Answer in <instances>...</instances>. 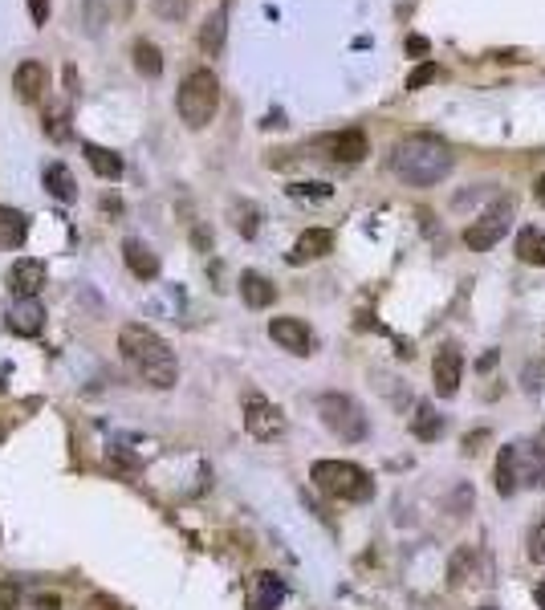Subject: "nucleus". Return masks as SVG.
Masks as SVG:
<instances>
[{
  "instance_id": "a878e982",
  "label": "nucleus",
  "mask_w": 545,
  "mask_h": 610,
  "mask_svg": "<svg viewBox=\"0 0 545 610\" xmlns=\"http://www.w3.org/2000/svg\"><path fill=\"white\" fill-rule=\"evenodd\" d=\"M529 480L545 484V427L529 440Z\"/></svg>"
},
{
  "instance_id": "bb28decb",
  "label": "nucleus",
  "mask_w": 545,
  "mask_h": 610,
  "mask_svg": "<svg viewBox=\"0 0 545 610\" xmlns=\"http://www.w3.org/2000/svg\"><path fill=\"white\" fill-rule=\"evenodd\" d=\"M257 220H261V212H257L253 204H240V208H236V232H240V236H249V240H253L257 228H261Z\"/></svg>"
},
{
  "instance_id": "cd10ccee",
  "label": "nucleus",
  "mask_w": 545,
  "mask_h": 610,
  "mask_svg": "<svg viewBox=\"0 0 545 610\" xmlns=\"http://www.w3.org/2000/svg\"><path fill=\"white\" fill-rule=\"evenodd\" d=\"M293 200H330V183H293Z\"/></svg>"
},
{
  "instance_id": "7c9ffc66",
  "label": "nucleus",
  "mask_w": 545,
  "mask_h": 610,
  "mask_svg": "<svg viewBox=\"0 0 545 610\" xmlns=\"http://www.w3.org/2000/svg\"><path fill=\"white\" fill-rule=\"evenodd\" d=\"M529 558H533V562L545 558V525H537V529L529 533Z\"/></svg>"
},
{
  "instance_id": "6ab92c4d",
  "label": "nucleus",
  "mask_w": 545,
  "mask_h": 610,
  "mask_svg": "<svg viewBox=\"0 0 545 610\" xmlns=\"http://www.w3.org/2000/svg\"><path fill=\"white\" fill-rule=\"evenodd\" d=\"M29 236V220L25 212L9 208V204H0V249H21Z\"/></svg>"
},
{
  "instance_id": "f8f14e48",
  "label": "nucleus",
  "mask_w": 545,
  "mask_h": 610,
  "mask_svg": "<svg viewBox=\"0 0 545 610\" xmlns=\"http://www.w3.org/2000/svg\"><path fill=\"white\" fill-rule=\"evenodd\" d=\"M9 289L13 297H37L45 289V265L33 257H21L9 265Z\"/></svg>"
},
{
  "instance_id": "423d86ee",
  "label": "nucleus",
  "mask_w": 545,
  "mask_h": 610,
  "mask_svg": "<svg viewBox=\"0 0 545 610\" xmlns=\"http://www.w3.org/2000/svg\"><path fill=\"white\" fill-rule=\"evenodd\" d=\"M509 224H513V200H509V196H501V200H493L489 208H484V212L476 216V224L464 232V244H468L472 253H489L493 244H501V240H505Z\"/></svg>"
},
{
  "instance_id": "2f4dec72",
  "label": "nucleus",
  "mask_w": 545,
  "mask_h": 610,
  "mask_svg": "<svg viewBox=\"0 0 545 610\" xmlns=\"http://www.w3.org/2000/svg\"><path fill=\"white\" fill-rule=\"evenodd\" d=\"M29 17H33V25H45L49 21V0H29Z\"/></svg>"
},
{
  "instance_id": "dca6fc26",
  "label": "nucleus",
  "mask_w": 545,
  "mask_h": 610,
  "mask_svg": "<svg viewBox=\"0 0 545 610\" xmlns=\"http://www.w3.org/2000/svg\"><path fill=\"white\" fill-rule=\"evenodd\" d=\"M123 257H127V269H131L139 281H155V277H159V257L151 253V244H143L139 236L123 240Z\"/></svg>"
},
{
  "instance_id": "9d476101",
  "label": "nucleus",
  "mask_w": 545,
  "mask_h": 610,
  "mask_svg": "<svg viewBox=\"0 0 545 610\" xmlns=\"http://www.w3.org/2000/svg\"><path fill=\"white\" fill-rule=\"evenodd\" d=\"M269 338H273L281 350L297 354V358H306V354L314 350V334H310V326L301 322V318H273V322H269Z\"/></svg>"
},
{
  "instance_id": "72a5a7b5",
  "label": "nucleus",
  "mask_w": 545,
  "mask_h": 610,
  "mask_svg": "<svg viewBox=\"0 0 545 610\" xmlns=\"http://www.w3.org/2000/svg\"><path fill=\"white\" fill-rule=\"evenodd\" d=\"M37 610H62V602H57L53 594H41V598H37Z\"/></svg>"
},
{
  "instance_id": "f03ea898",
  "label": "nucleus",
  "mask_w": 545,
  "mask_h": 610,
  "mask_svg": "<svg viewBox=\"0 0 545 610\" xmlns=\"http://www.w3.org/2000/svg\"><path fill=\"white\" fill-rule=\"evenodd\" d=\"M391 171L411 188H436L452 171V151L440 135H407L391 151Z\"/></svg>"
},
{
  "instance_id": "1a4fd4ad",
  "label": "nucleus",
  "mask_w": 545,
  "mask_h": 610,
  "mask_svg": "<svg viewBox=\"0 0 545 610\" xmlns=\"http://www.w3.org/2000/svg\"><path fill=\"white\" fill-rule=\"evenodd\" d=\"M5 326L17 334V338H37L45 330V305L37 297H13L9 314H5Z\"/></svg>"
},
{
  "instance_id": "aec40b11",
  "label": "nucleus",
  "mask_w": 545,
  "mask_h": 610,
  "mask_svg": "<svg viewBox=\"0 0 545 610\" xmlns=\"http://www.w3.org/2000/svg\"><path fill=\"white\" fill-rule=\"evenodd\" d=\"M411 436H415V440H423V444L440 440V436H444V415H436V407H432V403H419V407H415V415H411Z\"/></svg>"
},
{
  "instance_id": "c756f323",
  "label": "nucleus",
  "mask_w": 545,
  "mask_h": 610,
  "mask_svg": "<svg viewBox=\"0 0 545 610\" xmlns=\"http://www.w3.org/2000/svg\"><path fill=\"white\" fill-rule=\"evenodd\" d=\"M21 606V586L13 578H0V610H17Z\"/></svg>"
},
{
  "instance_id": "c85d7f7f",
  "label": "nucleus",
  "mask_w": 545,
  "mask_h": 610,
  "mask_svg": "<svg viewBox=\"0 0 545 610\" xmlns=\"http://www.w3.org/2000/svg\"><path fill=\"white\" fill-rule=\"evenodd\" d=\"M440 78V66L436 61H423L419 70H411V78H407V90H423V86H432Z\"/></svg>"
},
{
  "instance_id": "473e14b6",
  "label": "nucleus",
  "mask_w": 545,
  "mask_h": 610,
  "mask_svg": "<svg viewBox=\"0 0 545 610\" xmlns=\"http://www.w3.org/2000/svg\"><path fill=\"white\" fill-rule=\"evenodd\" d=\"M407 53L423 57V53H428V41H423V37H407Z\"/></svg>"
},
{
  "instance_id": "ddd939ff",
  "label": "nucleus",
  "mask_w": 545,
  "mask_h": 610,
  "mask_svg": "<svg viewBox=\"0 0 545 610\" xmlns=\"http://www.w3.org/2000/svg\"><path fill=\"white\" fill-rule=\"evenodd\" d=\"M334 249V232L330 228H306L297 236V244L289 249V265H306V261H318Z\"/></svg>"
},
{
  "instance_id": "4be33fe9",
  "label": "nucleus",
  "mask_w": 545,
  "mask_h": 610,
  "mask_svg": "<svg viewBox=\"0 0 545 610\" xmlns=\"http://www.w3.org/2000/svg\"><path fill=\"white\" fill-rule=\"evenodd\" d=\"M517 257L525 265H541L545 269V228H521L517 232Z\"/></svg>"
},
{
  "instance_id": "0eeeda50",
  "label": "nucleus",
  "mask_w": 545,
  "mask_h": 610,
  "mask_svg": "<svg viewBox=\"0 0 545 610\" xmlns=\"http://www.w3.org/2000/svg\"><path fill=\"white\" fill-rule=\"evenodd\" d=\"M245 427H249L253 440H277L285 432V415L265 395H249L245 399Z\"/></svg>"
},
{
  "instance_id": "b1692460",
  "label": "nucleus",
  "mask_w": 545,
  "mask_h": 610,
  "mask_svg": "<svg viewBox=\"0 0 545 610\" xmlns=\"http://www.w3.org/2000/svg\"><path fill=\"white\" fill-rule=\"evenodd\" d=\"M497 493L501 497L517 493V448H501L497 452Z\"/></svg>"
},
{
  "instance_id": "412c9836",
  "label": "nucleus",
  "mask_w": 545,
  "mask_h": 610,
  "mask_svg": "<svg viewBox=\"0 0 545 610\" xmlns=\"http://www.w3.org/2000/svg\"><path fill=\"white\" fill-rule=\"evenodd\" d=\"M82 155H86L90 171H94V175H102V179H118V175H123V155L110 151V147L86 143V147H82Z\"/></svg>"
},
{
  "instance_id": "7ed1b4c3",
  "label": "nucleus",
  "mask_w": 545,
  "mask_h": 610,
  "mask_svg": "<svg viewBox=\"0 0 545 610\" xmlns=\"http://www.w3.org/2000/svg\"><path fill=\"white\" fill-rule=\"evenodd\" d=\"M310 480H314V488H322V493L334 497V501L358 505V501H371L375 497L371 472L358 468V464H350V460H318L310 468Z\"/></svg>"
},
{
  "instance_id": "9b49d317",
  "label": "nucleus",
  "mask_w": 545,
  "mask_h": 610,
  "mask_svg": "<svg viewBox=\"0 0 545 610\" xmlns=\"http://www.w3.org/2000/svg\"><path fill=\"white\" fill-rule=\"evenodd\" d=\"M326 151H330V159L334 163H362L371 155V143H367V135H362L358 127H350V131H338V135H330L326 143H322Z\"/></svg>"
},
{
  "instance_id": "c9c22d12",
  "label": "nucleus",
  "mask_w": 545,
  "mask_h": 610,
  "mask_svg": "<svg viewBox=\"0 0 545 610\" xmlns=\"http://www.w3.org/2000/svg\"><path fill=\"white\" fill-rule=\"evenodd\" d=\"M537 606L545 610V578H541V586H537Z\"/></svg>"
},
{
  "instance_id": "20e7f679",
  "label": "nucleus",
  "mask_w": 545,
  "mask_h": 610,
  "mask_svg": "<svg viewBox=\"0 0 545 610\" xmlns=\"http://www.w3.org/2000/svg\"><path fill=\"white\" fill-rule=\"evenodd\" d=\"M175 106H179V118H184L192 131H204L208 122L216 118V110H220V82H216V74L208 66L192 70L184 82H179Z\"/></svg>"
},
{
  "instance_id": "2eb2a0df",
  "label": "nucleus",
  "mask_w": 545,
  "mask_h": 610,
  "mask_svg": "<svg viewBox=\"0 0 545 610\" xmlns=\"http://www.w3.org/2000/svg\"><path fill=\"white\" fill-rule=\"evenodd\" d=\"M281 602H285V582L277 574H269V570L253 574V582H249V606L253 610H277Z\"/></svg>"
},
{
  "instance_id": "4468645a",
  "label": "nucleus",
  "mask_w": 545,
  "mask_h": 610,
  "mask_svg": "<svg viewBox=\"0 0 545 610\" xmlns=\"http://www.w3.org/2000/svg\"><path fill=\"white\" fill-rule=\"evenodd\" d=\"M13 90H17L21 102H37L49 90V70L41 66V61H21L17 74H13Z\"/></svg>"
},
{
  "instance_id": "393cba45",
  "label": "nucleus",
  "mask_w": 545,
  "mask_h": 610,
  "mask_svg": "<svg viewBox=\"0 0 545 610\" xmlns=\"http://www.w3.org/2000/svg\"><path fill=\"white\" fill-rule=\"evenodd\" d=\"M135 70L143 74V78H159L163 74V53H159V45H151V41H135Z\"/></svg>"
},
{
  "instance_id": "f3484780",
  "label": "nucleus",
  "mask_w": 545,
  "mask_h": 610,
  "mask_svg": "<svg viewBox=\"0 0 545 610\" xmlns=\"http://www.w3.org/2000/svg\"><path fill=\"white\" fill-rule=\"evenodd\" d=\"M240 297H245L249 310H269V305L277 301V285L249 269V273H240Z\"/></svg>"
},
{
  "instance_id": "a211bd4d",
  "label": "nucleus",
  "mask_w": 545,
  "mask_h": 610,
  "mask_svg": "<svg viewBox=\"0 0 545 610\" xmlns=\"http://www.w3.org/2000/svg\"><path fill=\"white\" fill-rule=\"evenodd\" d=\"M41 183H45V192H49L53 200H62V204H74V200H78V183H74V175H70L66 163H49V167L41 171Z\"/></svg>"
},
{
  "instance_id": "6e6552de",
  "label": "nucleus",
  "mask_w": 545,
  "mask_h": 610,
  "mask_svg": "<svg viewBox=\"0 0 545 610\" xmlns=\"http://www.w3.org/2000/svg\"><path fill=\"white\" fill-rule=\"evenodd\" d=\"M460 375H464V354L456 342H444L436 350V362H432V379H436V395L452 399L460 391Z\"/></svg>"
},
{
  "instance_id": "5701e85b",
  "label": "nucleus",
  "mask_w": 545,
  "mask_h": 610,
  "mask_svg": "<svg viewBox=\"0 0 545 610\" xmlns=\"http://www.w3.org/2000/svg\"><path fill=\"white\" fill-rule=\"evenodd\" d=\"M224 33H228V9H216V13L204 21V29H200V49H204L208 57H216V53L224 49Z\"/></svg>"
},
{
  "instance_id": "f257e3e1",
  "label": "nucleus",
  "mask_w": 545,
  "mask_h": 610,
  "mask_svg": "<svg viewBox=\"0 0 545 610\" xmlns=\"http://www.w3.org/2000/svg\"><path fill=\"white\" fill-rule=\"evenodd\" d=\"M118 350H123L127 366H131V371H135L147 387H155V391L175 387V379H179L175 350H171L151 326H143V322L123 326V330H118Z\"/></svg>"
},
{
  "instance_id": "e433bc0d",
  "label": "nucleus",
  "mask_w": 545,
  "mask_h": 610,
  "mask_svg": "<svg viewBox=\"0 0 545 610\" xmlns=\"http://www.w3.org/2000/svg\"><path fill=\"white\" fill-rule=\"evenodd\" d=\"M98 610H123V606H114V602H98Z\"/></svg>"
},
{
  "instance_id": "f704fd0d",
  "label": "nucleus",
  "mask_w": 545,
  "mask_h": 610,
  "mask_svg": "<svg viewBox=\"0 0 545 610\" xmlns=\"http://www.w3.org/2000/svg\"><path fill=\"white\" fill-rule=\"evenodd\" d=\"M533 196H537V204H541V208H545V175H541V179H537V183H533Z\"/></svg>"
},
{
  "instance_id": "39448f33",
  "label": "nucleus",
  "mask_w": 545,
  "mask_h": 610,
  "mask_svg": "<svg viewBox=\"0 0 545 610\" xmlns=\"http://www.w3.org/2000/svg\"><path fill=\"white\" fill-rule=\"evenodd\" d=\"M318 415H322V423L330 427V432L338 436V440H346V444H358V440H367V415H362V407L350 399V395H342V391H326V395H318Z\"/></svg>"
}]
</instances>
